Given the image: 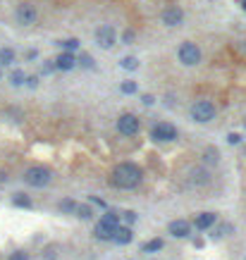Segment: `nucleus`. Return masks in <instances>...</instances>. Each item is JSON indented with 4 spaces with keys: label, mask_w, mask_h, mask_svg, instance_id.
I'll return each mask as SVG.
<instances>
[{
    "label": "nucleus",
    "mask_w": 246,
    "mask_h": 260,
    "mask_svg": "<svg viewBox=\"0 0 246 260\" xmlns=\"http://www.w3.org/2000/svg\"><path fill=\"white\" fill-rule=\"evenodd\" d=\"M227 141L232 143V146H234V143H239L242 141V136H239V134H230V136H227Z\"/></svg>",
    "instance_id": "30"
},
{
    "label": "nucleus",
    "mask_w": 246,
    "mask_h": 260,
    "mask_svg": "<svg viewBox=\"0 0 246 260\" xmlns=\"http://www.w3.org/2000/svg\"><path fill=\"white\" fill-rule=\"evenodd\" d=\"M134 41V31H124V43H132Z\"/></svg>",
    "instance_id": "31"
},
{
    "label": "nucleus",
    "mask_w": 246,
    "mask_h": 260,
    "mask_svg": "<svg viewBox=\"0 0 246 260\" xmlns=\"http://www.w3.org/2000/svg\"><path fill=\"white\" fill-rule=\"evenodd\" d=\"M94 234H96V239H100V241H110V239H112V234H115V229H110L108 225L98 222L96 229H94Z\"/></svg>",
    "instance_id": "14"
},
{
    "label": "nucleus",
    "mask_w": 246,
    "mask_h": 260,
    "mask_svg": "<svg viewBox=\"0 0 246 260\" xmlns=\"http://www.w3.org/2000/svg\"><path fill=\"white\" fill-rule=\"evenodd\" d=\"M180 62H182V65H189V67L198 65V62H201V50H198V45L189 43V41L180 45Z\"/></svg>",
    "instance_id": "4"
},
{
    "label": "nucleus",
    "mask_w": 246,
    "mask_h": 260,
    "mask_svg": "<svg viewBox=\"0 0 246 260\" xmlns=\"http://www.w3.org/2000/svg\"><path fill=\"white\" fill-rule=\"evenodd\" d=\"M136 91V81H124L122 84V93H134Z\"/></svg>",
    "instance_id": "26"
},
{
    "label": "nucleus",
    "mask_w": 246,
    "mask_h": 260,
    "mask_svg": "<svg viewBox=\"0 0 246 260\" xmlns=\"http://www.w3.org/2000/svg\"><path fill=\"white\" fill-rule=\"evenodd\" d=\"M96 43L108 50V48H112L115 45V29L112 26H98L96 29Z\"/></svg>",
    "instance_id": "8"
},
{
    "label": "nucleus",
    "mask_w": 246,
    "mask_h": 260,
    "mask_svg": "<svg viewBox=\"0 0 246 260\" xmlns=\"http://www.w3.org/2000/svg\"><path fill=\"white\" fill-rule=\"evenodd\" d=\"M14 17H17V22H20V24L29 26V24L36 22L38 12H36V7H34V5H29V2H22L20 7H17V12H14Z\"/></svg>",
    "instance_id": "6"
},
{
    "label": "nucleus",
    "mask_w": 246,
    "mask_h": 260,
    "mask_svg": "<svg viewBox=\"0 0 246 260\" xmlns=\"http://www.w3.org/2000/svg\"><path fill=\"white\" fill-rule=\"evenodd\" d=\"M122 217H124V220H127V225H132V222H134V220H136V213H122Z\"/></svg>",
    "instance_id": "29"
},
{
    "label": "nucleus",
    "mask_w": 246,
    "mask_h": 260,
    "mask_svg": "<svg viewBox=\"0 0 246 260\" xmlns=\"http://www.w3.org/2000/svg\"><path fill=\"white\" fill-rule=\"evenodd\" d=\"M94 215H96V213H94L91 206H76V217H79V220H91Z\"/></svg>",
    "instance_id": "17"
},
{
    "label": "nucleus",
    "mask_w": 246,
    "mask_h": 260,
    "mask_svg": "<svg viewBox=\"0 0 246 260\" xmlns=\"http://www.w3.org/2000/svg\"><path fill=\"white\" fill-rule=\"evenodd\" d=\"M204 158H206V163L208 165H215L218 163V148H213V146H208L204 153Z\"/></svg>",
    "instance_id": "22"
},
{
    "label": "nucleus",
    "mask_w": 246,
    "mask_h": 260,
    "mask_svg": "<svg viewBox=\"0 0 246 260\" xmlns=\"http://www.w3.org/2000/svg\"><path fill=\"white\" fill-rule=\"evenodd\" d=\"M192 182L194 184H208V172H204V170H192Z\"/></svg>",
    "instance_id": "16"
},
{
    "label": "nucleus",
    "mask_w": 246,
    "mask_h": 260,
    "mask_svg": "<svg viewBox=\"0 0 246 260\" xmlns=\"http://www.w3.org/2000/svg\"><path fill=\"white\" fill-rule=\"evenodd\" d=\"M215 117V105L210 100H196L192 105V119L198 122V124H206Z\"/></svg>",
    "instance_id": "3"
},
{
    "label": "nucleus",
    "mask_w": 246,
    "mask_h": 260,
    "mask_svg": "<svg viewBox=\"0 0 246 260\" xmlns=\"http://www.w3.org/2000/svg\"><path fill=\"white\" fill-rule=\"evenodd\" d=\"M60 210L72 215V213H76V203L72 201V198H64V201H60Z\"/></svg>",
    "instance_id": "21"
},
{
    "label": "nucleus",
    "mask_w": 246,
    "mask_h": 260,
    "mask_svg": "<svg viewBox=\"0 0 246 260\" xmlns=\"http://www.w3.org/2000/svg\"><path fill=\"white\" fill-rule=\"evenodd\" d=\"M122 67H124V69H136V67H139V60H136V57H124V60H122Z\"/></svg>",
    "instance_id": "25"
},
{
    "label": "nucleus",
    "mask_w": 246,
    "mask_h": 260,
    "mask_svg": "<svg viewBox=\"0 0 246 260\" xmlns=\"http://www.w3.org/2000/svg\"><path fill=\"white\" fill-rule=\"evenodd\" d=\"M10 260H29V256H26L24 251H14V253L10 256Z\"/></svg>",
    "instance_id": "28"
},
{
    "label": "nucleus",
    "mask_w": 246,
    "mask_h": 260,
    "mask_svg": "<svg viewBox=\"0 0 246 260\" xmlns=\"http://www.w3.org/2000/svg\"><path fill=\"white\" fill-rule=\"evenodd\" d=\"M168 232H170L174 239H186V237H192V225H189L186 220H174V222H170Z\"/></svg>",
    "instance_id": "9"
},
{
    "label": "nucleus",
    "mask_w": 246,
    "mask_h": 260,
    "mask_svg": "<svg viewBox=\"0 0 246 260\" xmlns=\"http://www.w3.org/2000/svg\"><path fill=\"white\" fill-rule=\"evenodd\" d=\"M58 45H62L64 53H72V50H76V48H79V41H76V38H67V41H60Z\"/></svg>",
    "instance_id": "23"
},
{
    "label": "nucleus",
    "mask_w": 246,
    "mask_h": 260,
    "mask_svg": "<svg viewBox=\"0 0 246 260\" xmlns=\"http://www.w3.org/2000/svg\"><path fill=\"white\" fill-rule=\"evenodd\" d=\"M26 84H29V86H36V84H38V79H36V76H29V79H26Z\"/></svg>",
    "instance_id": "32"
},
{
    "label": "nucleus",
    "mask_w": 246,
    "mask_h": 260,
    "mask_svg": "<svg viewBox=\"0 0 246 260\" xmlns=\"http://www.w3.org/2000/svg\"><path fill=\"white\" fill-rule=\"evenodd\" d=\"M12 203H14L17 208H32V201H29V198H26L24 194H14Z\"/></svg>",
    "instance_id": "20"
},
{
    "label": "nucleus",
    "mask_w": 246,
    "mask_h": 260,
    "mask_svg": "<svg viewBox=\"0 0 246 260\" xmlns=\"http://www.w3.org/2000/svg\"><path fill=\"white\" fill-rule=\"evenodd\" d=\"M132 239H134V234H132V227H118V229H115V234H112V241H115V244H120V246L129 244Z\"/></svg>",
    "instance_id": "12"
},
{
    "label": "nucleus",
    "mask_w": 246,
    "mask_h": 260,
    "mask_svg": "<svg viewBox=\"0 0 246 260\" xmlns=\"http://www.w3.org/2000/svg\"><path fill=\"white\" fill-rule=\"evenodd\" d=\"M24 79H26V76H24V72H22V69H14V72L10 74V81L14 84V86H20V84H24Z\"/></svg>",
    "instance_id": "24"
},
{
    "label": "nucleus",
    "mask_w": 246,
    "mask_h": 260,
    "mask_svg": "<svg viewBox=\"0 0 246 260\" xmlns=\"http://www.w3.org/2000/svg\"><path fill=\"white\" fill-rule=\"evenodd\" d=\"M50 179H53V172H50L48 167H43V165H34V167H29V170L24 172V182L29 186H34V189L48 186Z\"/></svg>",
    "instance_id": "2"
},
{
    "label": "nucleus",
    "mask_w": 246,
    "mask_h": 260,
    "mask_svg": "<svg viewBox=\"0 0 246 260\" xmlns=\"http://www.w3.org/2000/svg\"><path fill=\"white\" fill-rule=\"evenodd\" d=\"M162 249V241L160 239H153V241H148V244H144V253H156V251Z\"/></svg>",
    "instance_id": "19"
},
{
    "label": "nucleus",
    "mask_w": 246,
    "mask_h": 260,
    "mask_svg": "<svg viewBox=\"0 0 246 260\" xmlns=\"http://www.w3.org/2000/svg\"><path fill=\"white\" fill-rule=\"evenodd\" d=\"M76 65V60H74V55L72 53H62V55H58V60H55V67L58 69H72V67Z\"/></svg>",
    "instance_id": "13"
},
{
    "label": "nucleus",
    "mask_w": 246,
    "mask_h": 260,
    "mask_svg": "<svg viewBox=\"0 0 246 260\" xmlns=\"http://www.w3.org/2000/svg\"><path fill=\"white\" fill-rule=\"evenodd\" d=\"M100 222H103V225H108L110 229H118L120 227V213H115V210H108L106 215L100 217Z\"/></svg>",
    "instance_id": "15"
},
{
    "label": "nucleus",
    "mask_w": 246,
    "mask_h": 260,
    "mask_svg": "<svg viewBox=\"0 0 246 260\" xmlns=\"http://www.w3.org/2000/svg\"><path fill=\"white\" fill-rule=\"evenodd\" d=\"M79 65H82V67H91V65H94V57H91V55H82V57H79Z\"/></svg>",
    "instance_id": "27"
},
{
    "label": "nucleus",
    "mask_w": 246,
    "mask_h": 260,
    "mask_svg": "<svg viewBox=\"0 0 246 260\" xmlns=\"http://www.w3.org/2000/svg\"><path fill=\"white\" fill-rule=\"evenodd\" d=\"M184 22V12L180 7H168V10L162 12V24H168V26H180Z\"/></svg>",
    "instance_id": "10"
},
{
    "label": "nucleus",
    "mask_w": 246,
    "mask_h": 260,
    "mask_svg": "<svg viewBox=\"0 0 246 260\" xmlns=\"http://www.w3.org/2000/svg\"><path fill=\"white\" fill-rule=\"evenodd\" d=\"M244 127H246V117H244Z\"/></svg>",
    "instance_id": "34"
},
{
    "label": "nucleus",
    "mask_w": 246,
    "mask_h": 260,
    "mask_svg": "<svg viewBox=\"0 0 246 260\" xmlns=\"http://www.w3.org/2000/svg\"><path fill=\"white\" fill-rule=\"evenodd\" d=\"M215 225V213H198L196 220H194V227L198 229V232H206V229H210Z\"/></svg>",
    "instance_id": "11"
},
{
    "label": "nucleus",
    "mask_w": 246,
    "mask_h": 260,
    "mask_svg": "<svg viewBox=\"0 0 246 260\" xmlns=\"http://www.w3.org/2000/svg\"><path fill=\"white\" fill-rule=\"evenodd\" d=\"M141 170L134 163H120L112 174H110V184L122 189V191H129V189H136L141 184Z\"/></svg>",
    "instance_id": "1"
},
{
    "label": "nucleus",
    "mask_w": 246,
    "mask_h": 260,
    "mask_svg": "<svg viewBox=\"0 0 246 260\" xmlns=\"http://www.w3.org/2000/svg\"><path fill=\"white\" fill-rule=\"evenodd\" d=\"M10 62H14V50L12 48H2L0 50V65H10Z\"/></svg>",
    "instance_id": "18"
},
{
    "label": "nucleus",
    "mask_w": 246,
    "mask_h": 260,
    "mask_svg": "<svg viewBox=\"0 0 246 260\" xmlns=\"http://www.w3.org/2000/svg\"><path fill=\"white\" fill-rule=\"evenodd\" d=\"M118 129L124 136H134V134H139V119L134 117V115H122L118 119Z\"/></svg>",
    "instance_id": "7"
},
{
    "label": "nucleus",
    "mask_w": 246,
    "mask_h": 260,
    "mask_svg": "<svg viewBox=\"0 0 246 260\" xmlns=\"http://www.w3.org/2000/svg\"><path fill=\"white\" fill-rule=\"evenodd\" d=\"M150 139L158 143H165V141H174L177 139V129L168 124V122H160V124H156L153 131H150Z\"/></svg>",
    "instance_id": "5"
},
{
    "label": "nucleus",
    "mask_w": 246,
    "mask_h": 260,
    "mask_svg": "<svg viewBox=\"0 0 246 260\" xmlns=\"http://www.w3.org/2000/svg\"><path fill=\"white\" fill-rule=\"evenodd\" d=\"M242 7H244V12H246V0H242Z\"/></svg>",
    "instance_id": "33"
}]
</instances>
